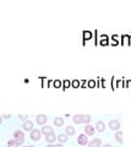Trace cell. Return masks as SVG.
I'll return each mask as SVG.
<instances>
[{
	"instance_id": "6da1fadb",
	"label": "cell",
	"mask_w": 131,
	"mask_h": 147,
	"mask_svg": "<svg viewBox=\"0 0 131 147\" xmlns=\"http://www.w3.org/2000/svg\"><path fill=\"white\" fill-rule=\"evenodd\" d=\"M92 118L89 114H76L74 117V121L76 124H89Z\"/></svg>"
},
{
	"instance_id": "7a4b0ae2",
	"label": "cell",
	"mask_w": 131,
	"mask_h": 147,
	"mask_svg": "<svg viewBox=\"0 0 131 147\" xmlns=\"http://www.w3.org/2000/svg\"><path fill=\"white\" fill-rule=\"evenodd\" d=\"M13 137H15V140L17 141V144H19V145H22L25 142V134H24V131L16 130L15 132H13Z\"/></svg>"
},
{
	"instance_id": "3957f363",
	"label": "cell",
	"mask_w": 131,
	"mask_h": 147,
	"mask_svg": "<svg viewBox=\"0 0 131 147\" xmlns=\"http://www.w3.org/2000/svg\"><path fill=\"white\" fill-rule=\"evenodd\" d=\"M40 136H42V131H39L38 129H33V130L31 131V140L38 141L40 139Z\"/></svg>"
},
{
	"instance_id": "277c9868",
	"label": "cell",
	"mask_w": 131,
	"mask_h": 147,
	"mask_svg": "<svg viewBox=\"0 0 131 147\" xmlns=\"http://www.w3.org/2000/svg\"><path fill=\"white\" fill-rule=\"evenodd\" d=\"M94 132H96V127L92 126L91 124H87V125L85 126V134L87 136H93Z\"/></svg>"
},
{
	"instance_id": "5b68a950",
	"label": "cell",
	"mask_w": 131,
	"mask_h": 147,
	"mask_svg": "<svg viewBox=\"0 0 131 147\" xmlns=\"http://www.w3.org/2000/svg\"><path fill=\"white\" fill-rule=\"evenodd\" d=\"M77 142H79V145H82V146L87 145V144H88V137H87V135H86V134H81V135H79V137H77Z\"/></svg>"
},
{
	"instance_id": "8992f818",
	"label": "cell",
	"mask_w": 131,
	"mask_h": 147,
	"mask_svg": "<svg viewBox=\"0 0 131 147\" xmlns=\"http://www.w3.org/2000/svg\"><path fill=\"white\" fill-rule=\"evenodd\" d=\"M36 120H37V123L40 124V125H44V124L48 121V118L44 115V114H39V115H37V118H36Z\"/></svg>"
},
{
	"instance_id": "52a82bcc",
	"label": "cell",
	"mask_w": 131,
	"mask_h": 147,
	"mask_svg": "<svg viewBox=\"0 0 131 147\" xmlns=\"http://www.w3.org/2000/svg\"><path fill=\"white\" fill-rule=\"evenodd\" d=\"M102 146V141L99 139H93L92 141L88 142V147H101Z\"/></svg>"
},
{
	"instance_id": "ba28073f",
	"label": "cell",
	"mask_w": 131,
	"mask_h": 147,
	"mask_svg": "<svg viewBox=\"0 0 131 147\" xmlns=\"http://www.w3.org/2000/svg\"><path fill=\"white\" fill-rule=\"evenodd\" d=\"M96 130H98V132H103V131L105 130V124L103 123L102 120L97 121V124H96Z\"/></svg>"
},
{
	"instance_id": "9c48e42d",
	"label": "cell",
	"mask_w": 131,
	"mask_h": 147,
	"mask_svg": "<svg viewBox=\"0 0 131 147\" xmlns=\"http://www.w3.org/2000/svg\"><path fill=\"white\" fill-rule=\"evenodd\" d=\"M108 125H109V127L113 129V130H118V129L120 127V123L118 120H110Z\"/></svg>"
},
{
	"instance_id": "30bf717a",
	"label": "cell",
	"mask_w": 131,
	"mask_h": 147,
	"mask_svg": "<svg viewBox=\"0 0 131 147\" xmlns=\"http://www.w3.org/2000/svg\"><path fill=\"white\" fill-rule=\"evenodd\" d=\"M42 134H44L46 136L50 135V134H54V131H53V127H50V126H46V125H44V126L42 127Z\"/></svg>"
},
{
	"instance_id": "8fae6325",
	"label": "cell",
	"mask_w": 131,
	"mask_h": 147,
	"mask_svg": "<svg viewBox=\"0 0 131 147\" xmlns=\"http://www.w3.org/2000/svg\"><path fill=\"white\" fill-rule=\"evenodd\" d=\"M24 130L25 131H32L33 130V123L32 121H25L24 123Z\"/></svg>"
},
{
	"instance_id": "7c38bea8",
	"label": "cell",
	"mask_w": 131,
	"mask_h": 147,
	"mask_svg": "<svg viewBox=\"0 0 131 147\" xmlns=\"http://www.w3.org/2000/svg\"><path fill=\"white\" fill-rule=\"evenodd\" d=\"M65 132H66V135L72 136V135H75L76 130H75V127H74V126H71V125H67V126L65 127Z\"/></svg>"
},
{
	"instance_id": "4fadbf2b",
	"label": "cell",
	"mask_w": 131,
	"mask_h": 147,
	"mask_svg": "<svg viewBox=\"0 0 131 147\" xmlns=\"http://www.w3.org/2000/svg\"><path fill=\"white\" fill-rule=\"evenodd\" d=\"M115 140L119 142V144H123V132L121 131H116L115 132Z\"/></svg>"
},
{
	"instance_id": "5bb4252c",
	"label": "cell",
	"mask_w": 131,
	"mask_h": 147,
	"mask_svg": "<svg viewBox=\"0 0 131 147\" xmlns=\"http://www.w3.org/2000/svg\"><path fill=\"white\" fill-rule=\"evenodd\" d=\"M62 124H64V119H62V118L58 117V118L54 119V125H55V126H61Z\"/></svg>"
},
{
	"instance_id": "9a60e30c",
	"label": "cell",
	"mask_w": 131,
	"mask_h": 147,
	"mask_svg": "<svg viewBox=\"0 0 131 147\" xmlns=\"http://www.w3.org/2000/svg\"><path fill=\"white\" fill-rule=\"evenodd\" d=\"M46 140L49 142V144H52V142H54L56 140V136L54 135V134H50V135H48V136H46Z\"/></svg>"
},
{
	"instance_id": "2e32d148",
	"label": "cell",
	"mask_w": 131,
	"mask_h": 147,
	"mask_svg": "<svg viewBox=\"0 0 131 147\" xmlns=\"http://www.w3.org/2000/svg\"><path fill=\"white\" fill-rule=\"evenodd\" d=\"M7 146L9 147H19L20 145L17 144V141L13 139V140H9V142H7Z\"/></svg>"
},
{
	"instance_id": "e0dca14e",
	"label": "cell",
	"mask_w": 131,
	"mask_h": 147,
	"mask_svg": "<svg viewBox=\"0 0 131 147\" xmlns=\"http://www.w3.org/2000/svg\"><path fill=\"white\" fill-rule=\"evenodd\" d=\"M58 140H59V142H66L67 141V135L66 134H59Z\"/></svg>"
},
{
	"instance_id": "ac0fdd59",
	"label": "cell",
	"mask_w": 131,
	"mask_h": 147,
	"mask_svg": "<svg viewBox=\"0 0 131 147\" xmlns=\"http://www.w3.org/2000/svg\"><path fill=\"white\" fill-rule=\"evenodd\" d=\"M19 118L21 119V120H26V119L28 118V115H26V114H20V115H19Z\"/></svg>"
},
{
	"instance_id": "d6986e66",
	"label": "cell",
	"mask_w": 131,
	"mask_h": 147,
	"mask_svg": "<svg viewBox=\"0 0 131 147\" xmlns=\"http://www.w3.org/2000/svg\"><path fill=\"white\" fill-rule=\"evenodd\" d=\"M3 118H4V119H7V118H11V115H6V114H4Z\"/></svg>"
},
{
	"instance_id": "ffe728a7",
	"label": "cell",
	"mask_w": 131,
	"mask_h": 147,
	"mask_svg": "<svg viewBox=\"0 0 131 147\" xmlns=\"http://www.w3.org/2000/svg\"><path fill=\"white\" fill-rule=\"evenodd\" d=\"M103 147H113L110 144H105V145H103Z\"/></svg>"
},
{
	"instance_id": "44dd1931",
	"label": "cell",
	"mask_w": 131,
	"mask_h": 147,
	"mask_svg": "<svg viewBox=\"0 0 131 147\" xmlns=\"http://www.w3.org/2000/svg\"><path fill=\"white\" fill-rule=\"evenodd\" d=\"M47 147H55V145H53V144H49Z\"/></svg>"
},
{
	"instance_id": "7402d4cb",
	"label": "cell",
	"mask_w": 131,
	"mask_h": 147,
	"mask_svg": "<svg viewBox=\"0 0 131 147\" xmlns=\"http://www.w3.org/2000/svg\"><path fill=\"white\" fill-rule=\"evenodd\" d=\"M55 147H62V145H61V144H56Z\"/></svg>"
},
{
	"instance_id": "603a6c76",
	"label": "cell",
	"mask_w": 131,
	"mask_h": 147,
	"mask_svg": "<svg viewBox=\"0 0 131 147\" xmlns=\"http://www.w3.org/2000/svg\"><path fill=\"white\" fill-rule=\"evenodd\" d=\"M22 147H36V146H22Z\"/></svg>"
}]
</instances>
